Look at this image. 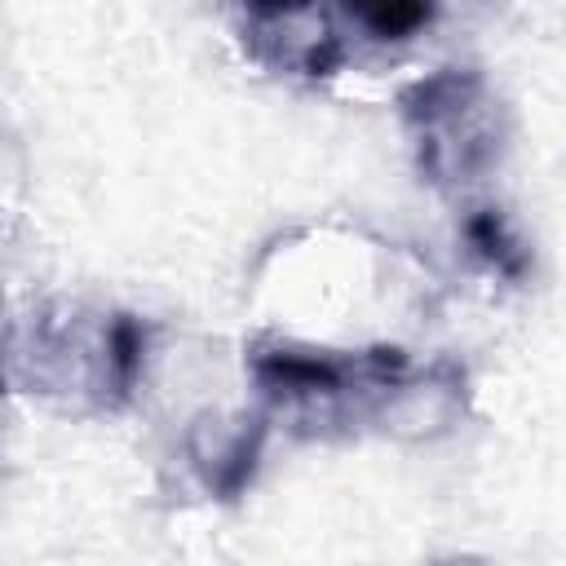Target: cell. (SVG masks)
I'll list each match as a JSON object with an SVG mask.
<instances>
[{
    "instance_id": "6da1fadb",
    "label": "cell",
    "mask_w": 566,
    "mask_h": 566,
    "mask_svg": "<svg viewBox=\"0 0 566 566\" xmlns=\"http://www.w3.org/2000/svg\"><path fill=\"white\" fill-rule=\"evenodd\" d=\"M146 367V323L115 314L62 310L40 318L22 354L27 380L75 411H111L133 398ZM31 389V394H35Z\"/></svg>"
},
{
    "instance_id": "7a4b0ae2",
    "label": "cell",
    "mask_w": 566,
    "mask_h": 566,
    "mask_svg": "<svg viewBox=\"0 0 566 566\" xmlns=\"http://www.w3.org/2000/svg\"><path fill=\"white\" fill-rule=\"evenodd\" d=\"M407 367L411 363L398 345L340 354L296 340H261L248 349V376L261 394V411L283 416L292 424H310V433L336 424L349 411V402L371 411L380 389L398 380Z\"/></svg>"
},
{
    "instance_id": "3957f363",
    "label": "cell",
    "mask_w": 566,
    "mask_h": 566,
    "mask_svg": "<svg viewBox=\"0 0 566 566\" xmlns=\"http://www.w3.org/2000/svg\"><path fill=\"white\" fill-rule=\"evenodd\" d=\"M398 119L411 137L416 164L433 186L482 181L504 146L500 102L482 71L442 66L398 93Z\"/></svg>"
},
{
    "instance_id": "277c9868",
    "label": "cell",
    "mask_w": 566,
    "mask_h": 566,
    "mask_svg": "<svg viewBox=\"0 0 566 566\" xmlns=\"http://www.w3.org/2000/svg\"><path fill=\"white\" fill-rule=\"evenodd\" d=\"M243 49L256 66L296 80H332L345 62L323 0H243Z\"/></svg>"
},
{
    "instance_id": "5b68a950",
    "label": "cell",
    "mask_w": 566,
    "mask_h": 566,
    "mask_svg": "<svg viewBox=\"0 0 566 566\" xmlns=\"http://www.w3.org/2000/svg\"><path fill=\"white\" fill-rule=\"evenodd\" d=\"M469 411V371L455 358H438L411 376V367L380 389L371 402V420L402 442H433L451 433Z\"/></svg>"
},
{
    "instance_id": "8992f818",
    "label": "cell",
    "mask_w": 566,
    "mask_h": 566,
    "mask_svg": "<svg viewBox=\"0 0 566 566\" xmlns=\"http://www.w3.org/2000/svg\"><path fill=\"white\" fill-rule=\"evenodd\" d=\"M265 433V411H199L186 424V460L203 491L217 500H239L256 478Z\"/></svg>"
},
{
    "instance_id": "52a82bcc",
    "label": "cell",
    "mask_w": 566,
    "mask_h": 566,
    "mask_svg": "<svg viewBox=\"0 0 566 566\" xmlns=\"http://www.w3.org/2000/svg\"><path fill=\"white\" fill-rule=\"evenodd\" d=\"M464 243H469V252H473L491 274H500V279H509V283H522L526 270H531V252H526V243L513 234V226L504 221L500 208H478V212H469V217H464Z\"/></svg>"
},
{
    "instance_id": "ba28073f",
    "label": "cell",
    "mask_w": 566,
    "mask_h": 566,
    "mask_svg": "<svg viewBox=\"0 0 566 566\" xmlns=\"http://www.w3.org/2000/svg\"><path fill=\"white\" fill-rule=\"evenodd\" d=\"M340 4L371 40L385 44L411 40L438 18V0H340Z\"/></svg>"
},
{
    "instance_id": "9c48e42d",
    "label": "cell",
    "mask_w": 566,
    "mask_h": 566,
    "mask_svg": "<svg viewBox=\"0 0 566 566\" xmlns=\"http://www.w3.org/2000/svg\"><path fill=\"white\" fill-rule=\"evenodd\" d=\"M13 345H18V336H13L9 301H4V292H0V394L9 389V363H13Z\"/></svg>"
}]
</instances>
